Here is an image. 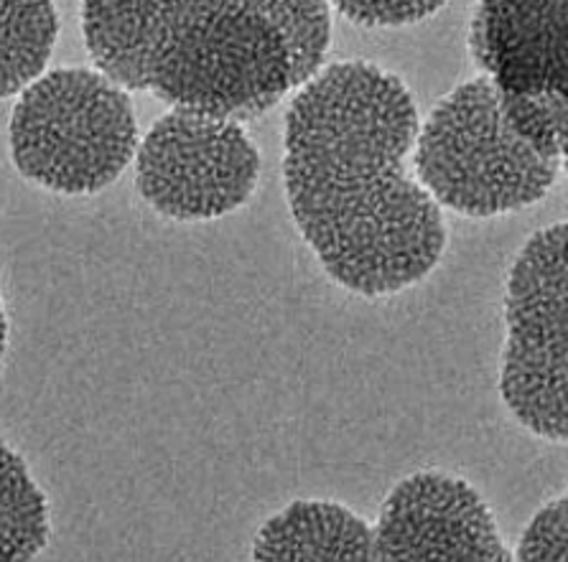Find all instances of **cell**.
<instances>
[{"mask_svg":"<svg viewBox=\"0 0 568 562\" xmlns=\"http://www.w3.org/2000/svg\"><path fill=\"white\" fill-rule=\"evenodd\" d=\"M8 137L16 171L64 196H90L115 184L141 143L131 94L88 67L51 69L26 86Z\"/></svg>","mask_w":568,"mask_h":562,"instance_id":"277c9868","label":"cell"},{"mask_svg":"<svg viewBox=\"0 0 568 562\" xmlns=\"http://www.w3.org/2000/svg\"><path fill=\"white\" fill-rule=\"evenodd\" d=\"M135 188L171 222H214L257 192L261 151L240 120L171 108L135 151Z\"/></svg>","mask_w":568,"mask_h":562,"instance_id":"52a82bcc","label":"cell"},{"mask_svg":"<svg viewBox=\"0 0 568 562\" xmlns=\"http://www.w3.org/2000/svg\"><path fill=\"white\" fill-rule=\"evenodd\" d=\"M513 552L525 562H568V491L538 509Z\"/></svg>","mask_w":568,"mask_h":562,"instance_id":"7c38bea8","label":"cell"},{"mask_svg":"<svg viewBox=\"0 0 568 562\" xmlns=\"http://www.w3.org/2000/svg\"><path fill=\"white\" fill-rule=\"evenodd\" d=\"M449 0H329L344 19L367 29H398L432 19Z\"/></svg>","mask_w":568,"mask_h":562,"instance_id":"4fadbf2b","label":"cell"},{"mask_svg":"<svg viewBox=\"0 0 568 562\" xmlns=\"http://www.w3.org/2000/svg\"><path fill=\"white\" fill-rule=\"evenodd\" d=\"M255 560H375V530L337 501L298 499L271 517L253 540Z\"/></svg>","mask_w":568,"mask_h":562,"instance_id":"9c48e42d","label":"cell"},{"mask_svg":"<svg viewBox=\"0 0 568 562\" xmlns=\"http://www.w3.org/2000/svg\"><path fill=\"white\" fill-rule=\"evenodd\" d=\"M6 351H8V318H6L3 300H0V369H3Z\"/></svg>","mask_w":568,"mask_h":562,"instance_id":"5bb4252c","label":"cell"},{"mask_svg":"<svg viewBox=\"0 0 568 562\" xmlns=\"http://www.w3.org/2000/svg\"><path fill=\"white\" fill-rule=\"evenodd\" d=\"M59 37L54 0H0V100L44 74Z\"/></svg>","mask_w":568,"mask_h":562,"instance_id":"30bf717a","label":"cell"},{"mask_svg":"<svg viewBox=\"0 0 568 562\" xmlns=\"http://www.w3.org/2000/svg\"><path fill=\"white\" fill-rule=\"evenodd\" d=\"M82 33L128 92L243 123L324 67L332 16L329 0H82Z\"/></svg>","mask_w":568,"mask_h":562,"instance_id":"7a4b0ae2","label":"cell"},{"mask_svg":"<svg viewBox=\"0 0 568 562\" xmlns=\"http://www.w3.org/2000/svg\"><path fill=\"white\" fill-rule=\"evenodd\" d=\"M49 534L47 494L21 453L0 440V562L37 558L49 544Z\"/></svg>","mask_w":568,"mask_h":562,"instance_id":"8fae6325","label":"cell"},{"mask_svg":"<svg viewBox=\"0 0 568 562\" xmlns=\"http://www.w3.org/2000/svg\"><path fill=\"white\" fill-rule=\"evenodd\" d=\"M500 397L532 436L568 443V222L532 235L505 288Z\"/></svg>","mask_w":568,"mask_h":562,"instance_id":"5b68a950","label":"cell"},{"mask_svg":"<svg viewBox=\"0 0 568 562\" xmlns=\"http://www.w3.org/2000/svg\"><path fill=\"white\" fill-rule=\"evenodd\" d=\"M561 168L566 171V176H568V159H564V161H561Z\"/></svg>","mask_w":568,"mask_h":562,"instance_id":"9a60e30c","label":"cell"},{"mask_svg":"<svg viewBox=\"0 0 568 562\" xmlns=\"http://www.w3.org/2000/svg\"><path fill=\"white\" fill-rule=\"evenodd\" d=\"M375 560H513L493 507L459 476L426 469L406 476L375 522Z\"/></svg>","mask_w":568,"mask_h":562,"instance_id":"ba28073f","label":"cell"},{"mask_svg":"<svg viewBox=\"0 0 568 562\" xmlns=\"http://www.w3.org/2000/svg\"><path fill=\"white\" fill-rule=\"evenodd\" d=\"M420 120L400 76L363 59L298 86L283 133V186L301 237L344 290L395 296L442 263V206L413 171Z\"/></svg>","mask_w":568,"mask_h":562,"instance_id":"6da1fadb","label":"cell"},{"mask_svg":"<svg viewBox=\"0 0 568 562\" xmlns=\"http://www.w3.org/2000/svg\"><path fill=\"white\" fill-rule=\"evenodd\" d=\"M413 171L442 210L489 219L523 212L554 188L561 159L513 127L485 74L442 98L420 123Z\"/></svg>","mask_w":568,"mask_h":562,"instance_id":"3957f363","label":"cell"},{"mask_svg":"<svg viewBox=\"0 0 568 562\" xmlns=\"http://www.w3.org/2000/svg\"><path fill=\"white\" fill-rule=\"evenodd\" d=\"M469 51L525 141L568 159V0H477Z\"/></svg>","mask_w":568,"mask_h":562,"instance_id":"8992f818","label":"cell"}]
</instances>
